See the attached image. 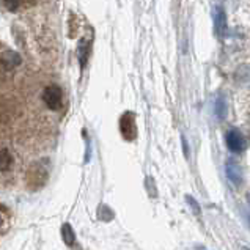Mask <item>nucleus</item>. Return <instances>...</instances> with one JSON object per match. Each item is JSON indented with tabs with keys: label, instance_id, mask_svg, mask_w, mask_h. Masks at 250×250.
Segmentation results:
<instances>
[{
	"label": "nucleus",
	"instance_id": "obj_15",
	"mask_svg": "<svg viewBox=\"0 0 250 250\" xmlns=\"http://www.w3.org/2000/svg\"><path fill=\"white\" fill-rule=\"evenodd\" d=\"M247 198H249V203H250V195H247Z\"/></svg>",
	"mask_w": 250,
	"mask_h": 250
},
{
	"label": "nucleus",
	"instance_id": "obj_2",
	"mask_svg": "<svg viewBox=\"0 0 250 250\" xmlns=\"http://www.w3.org/2000/svg\"><path fill=\"white\" fill-rule=\"evenodd\" d=\"M225 142H227L228 149H230V151H233V153L244 151L246 146H247L246 137L238 129H230V131H228L227 135H225Z\"/></svg>",
	"mask_w": 250,
	"mask_h": 250
},
{
	"label": "nucleus",
	"instance_id": "obj_7",
	"mask_svg": "<svg viewBox=\"0 0 250 250\" xmlns=\"http://www.w3.org/2000/svg\"><path fill=\"white\" fill-rule=\"evenodd\" d=\"M13 156L6 148L0 149V173H6L11 167H13Z\"/></svg>",
	"mask_w": 250,
	"mask_h": 250
},
{
	"label": "nucleus",
	"instance_id": "obj_8",
	"mask_svg": "<svg viewBox=\"0 0 250 250\" xmlns=\"http://www.w3.org/2000/svg\"><path fill=\"white\" fill-rule=\"evenodd\" d=\"M214 112L219 120H224L227 117V101L224 96H219L216 99V105H214Z\"/></svg>",
	"mask_w": 250,
	"mask_h": 250
},
{
	"label": "nucleus",
	"instance_id": "obj_13",
	"mask_svg": "<svg viewBox=\"0 0 250 250\" xmlns=\"http://www.w3.org/2000/svg\"><path fill=\"white\" fill-rule=\"evenodd\" d=\"M197 250H206V249H205V247H198Z\"/></svg>",
	"mask_w": 250,
	"mask_h": 250
},
{
	"label": "nucleus",
	"instance_id": "obj_6",
	"mask_svg": "<svg viewBox=\"0 0 250 250\" xmlns=\"http://www.w3.org/2000/svg\"><path fill=\"white\" fill-rule=\"evenodd\" d=\"M214 28L219 37H224V33L227 32V14L222 6H217L216 13H214Z\"/></svg>",
	"mask_w": 250,
	"mask_h": 250
},
{
	"label": "nucleus",
	"instance_id": "obj_3",
	"mask_svg": "<svg viewBox=\"0 0 250 250\" xmlns=\"http://www.w3.org/2000/svg\"><path fill=\"white\" fill-rule=\"evenodd\" d=\"M120 131L126 140H132L135 137V117L134 113L126 112L120 120Z\"/></svg>",
	"mask_w": 250,
	"mask_h": 250
},
{
	"label": "nucleus",
	"instance_id": "obj_1",
	"mask_svg": "<svg viewBox=\"0 0 250 250\" xmlns=\"http://www.w3.org/2000/svg\"><path fill=\"white\" fill-rule=\"evenodd\" d=\"M42 99H44V104L47 105V109H51V110L62 109V103H63L62 90L60 87H57V85H49V87H46L44 93H42Z\"/></svg>",
	"mask_w": 250,
	"mask_h": 250
},
{
	"label": "nucleus",
	"instance_id": "obj_10",
	"mask_svg": "<svg viewBox=\"0 0 250 250\" xmlns=\"http://www.w3.org/2000/svg\"><path fill=\"white\" fill-rule=\"evenodd\" d=\"M21 2L22 0H2L3 6L10 11H16L18 8H21Z\"/></svg>",
	"mask_w": 250,
	"mask_h": 250
},
{
	"label": "nucleus",
	"instance_id": "obj_11",
	"mask_svg": "<svg viewBox=\"0 0 250 250\" xmlns=\"http://www.w3.org/2000/svg\"><path fill=\"white\" fill-rule=\"evenodd\" d=\"M6 228V219H5V214L0 212V234H2V231Z\"/></svg>",
	"mask_w": 250,
	"mask_h": 250
},
{
	"label": "nucleus",
	"instance_id": "obj_5",
	"mask_svg": "<svg viewBox=\"0 0 250 250\" xmlns=\"http://www.w3.org/2000/svg\"><path fill=\"white\" fill-rule=\"evenodd\" d=\"M225 171L227 176L234 186H241L242 184V168L239 167V164H236L234 161H228L225 166Z\"/></svg>",
	"mask_w": 250,
	"mask_h": 250
},
{
	"label": "nucleus",
	"instance_id": "obj_9",
	"mask_svg": "<svg viewBox=\"0 0 250 250\" xmlns=\"http://www.w3.org/2000/svg\"><path fill=\"white\" fill-rule=\"evenodd\" d=\"M62 238H63V241H65L68 246L74 244L76 236H74V231H73V228H71L69 224H65V225L62 227Z\"/></svg>",
	"mask_w": 250,
	"mask_h": 250
},
{
	"label": "nucleus",
	"instance_id": "obj_4",
	"mask_svg": "<svg viewBox=\"0 0 250 250\" xmlns=\"http://www.w3.org/2000/svg\"><path fill=\"white\" fill-rule=\"evenodd\" d=\"M234 82H236L238 87L242 88H250V65L244 63V65H239L234 71Z\"/></svg>",
	"mask_w": 250,
	"mask_h": 250
},
{
	"label": "nucleus",
	"instance_id": "obj_14",
	"mask_svg": "<svg viewBox=\"0 0 250 250\" xmlns=\"http://www.w3.org/2000/svg\"><path fill=\"white\" fill-rule=\"evenodd\" d=\"M241 250H250V249H247V247H241Z\"/></svg>",
	"mask_w": 250,
	"mask_h": 250
},
{
	"label": "nucleus",
	"instance_id": "obj_12",
	"mask_svg": "<svg viewBox=\"0 0 250 250\" xmlns=\"http://www.w3.org/2000/svg\"><path fill=\"white\" fill-rule=\"evenodd\" d=\"M188 202H189V203H190L192 206H194V209H195V212L198 214V212H200V209H198V205L195 203V200H194V198H192V197H188Z\"/></svg>",
	"mask_w": 250,
	"mask_h": 250
}]
</instances>
